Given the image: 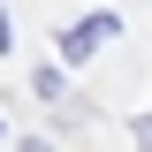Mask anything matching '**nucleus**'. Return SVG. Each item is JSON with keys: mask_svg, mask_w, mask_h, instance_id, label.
<instances>
[{"mask_svg": "<svg viewBox=\"0 0 152 152\" xmlns=\"http://www.w3.org/2000/svg\"><path fill=\"white\" fill-rule=\"evenodd\" d=\"M8 38H15V31H8V15H0V53H8Z\"/></svg>", "mask_w": 152, "mask_h": 152, "instance_id": "2", "label": "nucleus"}, {"mask_svg": "<svg viewBox=\"0 0 152 152\" xmlns=\"http://www.w3.org/2000/svg\"><path fill=\"white\" fill-rule=\"evenodd\" d=\"M114 31H122V15H84L76 31H61V61H84V53H99Z\"/></svg>", "mask_w": 152, "mask_h": 152, "instance_id": "1", "label": "nucleus"}]
</instances>
